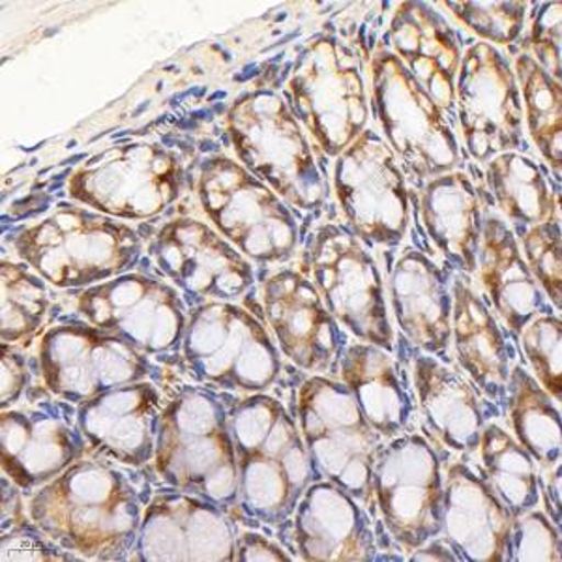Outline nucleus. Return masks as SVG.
<instances>
[{"mask_svg":"<svg viewBox=\"0 0 562 562\" xmlns=\"http://www.w3.org/2000/svg\"><path fill=\"white\" fill-rule=\"evenodd\" d=\"M128 471L87 452L29 493L26 516L81 561H130L148 501Z\"/></svg>","mask_w":562,"mask_h":562,"instance_id":"nucleus-1","label":"nucleus"},{"mask_svg":"<svg viewBox=\"0 0 562 562\" xmlns=\"http://www.w3.org/2000/svg\"><path fill=\"white\" fill-rule=\"evenodd\" d=\"M229 429L238 465L235 518L278 527L317 479L293 411L270 392L233 396Z\"/></svg>","mask_w":562,"mask_h":562,"instance_id":"nucleus-2","label":"nucleus"},{"mask_svg":"<svg viewBox=\"0 0 562 562\" xmlns=\"http://www.w3.org/2000/svg\"><path fill=\"white\" fill-rule=\"evenodd\" d=\"M145 244L126 222L77 203H60L12 238L13 259L68 293L132 272Z\"/></svg>","mask_w":562,"mask_h":562,"instance_id":"nucleus-3","label":"nucleus"},{"mask_svg":"<svg viewBox=\"0 0 562 562\" xmlns=\"http://www.w3.org/2000/svg\"><path fill=\"white\" fill-rule=\"evenodd\" d=\"M231 397L195 383L175 389L161 413L153 465L164 486L235 512L238 465Z\"/></svg>","mask_w":562,"mask_h":562,"instance_id":"nucleus-4","label":"nucleus"},{"mask_svg":"<svg viewBox=\"0 0 562 562\" xmlns=\"http://www.w3.org/2000/svg\"><path fill=\"white\" fill-rule=\"evenodd\" d=\"M225 130L235 160L293 211L317 214L330 203L325 164L280 92L256 89L240 94L227 109Z\"/></svg>","mask_w":562,"mask_h":562,"instance_id":"nucleus-5","label":"nucleus"},{"mask_svg":"<svg viewBox=\"0 0 562 562\" xmlns=\"http://www.w3.org/2000/svg\"><path fill=\"white\" fill-rule=\"evenodd\" d=\"M193 192L209 224L248 261L278 269L296 261L302 237L299 212L227 154L201 161Z\"/></svg>","mask_w":562,"mask_h":562,"instance_id":"nucleus-6","label":"nucleus"},{"mask_svg":"<svg viewBox=\"0 0 562 562\" xmlns=\"http://www.w3.org/2000/svg\"><path fill=\"white\" fill-rule=\"evenodd\" d=\"M281 97L306 130L323 164H333L370 128V89L362 58L333 34H317L307 42Z\"/></svg>","mask_w":562,"mask_h":562,"instance_id":"nucleus-7","label":"nucleus"},{"mask_svg":"<svg viewBox=\"0 0 562 562\" xmlns=\"http://www.w3.org/2000/svg\"><path fill=\"white\" fill-rule=\"evenodd\" d=\"M184 154L160 140H124L92 154L74 169L66 192L121 222H150L171 211L193 188Z\"/></svg>","mask_w":562,"mask_h":562,"instance_id":"nucleus-8","label":"nucleus"},{"mask_svg":"<svg viewBox=\"0 0 562 562\" xmlns=\"http://www.w3.org/2000/svg\"><path fill=\"white\" fill-rule=\"evenodd\" d=\"M272 334L243 302L190 307L180 364L193 383L233 396L270 392L283 375Z\"/></svg>","mask_w":562,"mask_h":562,"instance_id":"nucleus-9","label":"nucleus"},{"mask_svg":"<svg viewBox=\"0 0 562 562\" xmlns=\"http://www.w3.org/2000/svg\"><path fill=\"white\" fill-rule=\"evenodd\" d=\"M370 105L379 134L396 154L411 184L463 167L458 122L448 116L386 45L370 58Z\"/></svg>","mask_w":562,"mask_h":562,"instance_id":"nucleus-10","label":"nucleus"},{"mask_svg":"<svg viewBox=\"0 0 562 562\" xmlns=\"http://www.w3.org/2000/svg\"><path fill=\"white\" fill-rule=\"evenodd\" d=\"M296 269L312 280L328 312L357 341L396 351L378 257L344 222H323L302 243Z\"/></svg>","mask_w":562,"mask_h":562,"instance_id":"nucleus-11","label":"nucleus"},{"mask_svg":"<svg viewBox=\"0 0 562 562\" xmlns=\"http://www.w3.org/2000/svg\"><path fill=\"white\" fill-rule=\"evenodd\" d=\"M293 415L317 479L373 508L371 469L384 439L339 379L307 375L294 392Z\"/></svg>","mask_w":562,"mask_h":562,"instance_id":"nucleus-12","label":"nucleus"},{"mask_svg":"<svg viewBox=\"0 0 562 562\" xmlns=\"http://www.w3.org/2000/svg\"><path fill=\"white\" fill-rule=\"evenodd\" d=\"M330 188L360 243L371 251L403 246L413 224L409 180L378 128H366L334 158Z\"/></svg>","mask_w":562,"mask_h":562,"instance_id":"nucleus-13","label":"nucleus"},{"mask_svg":"<svg viewBox=\"0 0 562 562\" xmlns=\"http://www.w3.org/2000/svg\"><path fill=\"white\" fill-rule=\"evenodd\" d=\"M441 450L420 431L384 442L371 469V498L397 551L411 553L442 527Z\"/></svg>","mask_w":562,"mask_h":562,"instance_id":"nucleus-14","label":"nucleus"},{"mask_svg":"<svg viewBox=\"0 0 562 562\" xmlns=\"http://www.w3.org/2000/svg\"><path fill=\"white\" fill-rule=\"evenodd\" d=\"M70 294L77 321L116 336L156 362L180 360L190 306L160 276L132 270Z\"/></svg>","mask_w":562,"mask_h":562,"instance_id":"nucleus-15","label":"nucleus"},{"mask_svg":"<svg viewBox=\"0 0 562 562\" xmlns=\"http://www.w3.org/2000/svg\"><path fill=\"white\" fill-rule=\"evenodd\" d=\"M34 364L45 394L76 407L108 390L156 381L161 373L156 360L83 321L47 326L36 339Z\"/></svg>","mask_w":562,"mask_h":562,"instance_id":"nucleus-16","label":"nucleus"},{"mask_svg":"<svg viewBox=\"0 0 562 562\" xmlns=\"http://www.w3.org/2000/svg\"><path fill=\"white\" fill-rule=\"evenodd\" d=\"M145 256L154 274L179 289L188 306L244 302L257 285L256 265L198 216H173L150 233Z\"/></svg>","mask_w":562,"mask_h":562,"instance_id":"nucleus-17","label":"nucleus"},{"mask_svg":"<svg viewBox=\"0 0 562 562\" xmlns=\"http://www.w3.org/2000/svg\"><path fill=\"white\" fill-rule=\"evenodd\" d=\"M454 113L465 158L486 164L497 154L525 153L524 108L518 79L505 53L473 42L461 57Z\"/></svg>","mask_w":562,"mask_h":562,"instance_id":"nucleus-18","label":"nucleus"},{"mask_svg":"<svg viewBox=\"0 0 562 562\" xmlns=\"http://www.w3.org/2000/svg\"><path fill=\"white\" fill-rule=\"evenodd\" d=\"M259 306L281 357L307 375L334 378L349 334L328 312L312 280L296 267L267 269L257 281Z\"/></svg>","mask_w":562,"mask_h":562,"instance_id":"nucleus-19","label":"nucleus"},{"mask_svg":"<svg viewBox=\"0 0 562 562\" xmlns=\"http://www.w3.org/2000/svg\"><path fill=\"white\" fill-rule=\"evenodd\" d=\"M237 518L206 498L167 487L148 498L130 561H237Z\"/></svg>","mask_w":562,"mask_h":562,"instance_id":"nucleus-20","label":"nucleus"},{"mask_svg":"<svg viewBox=\"0 0 562 562\" xmlns=\"http://www.w3.org/2000/svg\"><path fill=\"white\" fill-rule=\"evenodd\" d=\"M65 402H33L2 411L0 450L2 476L20 492L33 493L65 473L87 454L76 413H63Z\"/></svg>","mask_w":562,"mask_h":562,"instance_id":"nucleus-21","label":"nucleus"},{"mask_svg":"<svg viewBox=\"0 0 562 562\" xmlns=\"http://www.w3.org/2000/svg\"><path fill=\"white\" fill-rule=\"evenodd\" d=\"M281 527L299 561L370 562L381 553L370 508L328 480H314Z\"/></svg>","mask_w":562,"mask_h":562,"instance_id":"nucleus-22","label":"nucleus"},{"mask_svg":"<svg viewBox=\"0 0 562 562\" xmlns=\"http://www.w3.org/2000/svg\"><path fill=\"white\" fill-rule=\"evenodd\" d=\"M386 274L390 317L416 351L452 352V272L418 246H400Z\"/></svg>","mask_w":562,"mask_h":562,"instance_id":"nucleus-23","label":"nucleus"},{"mask_svg":"<svg viewBox=\"0 0 562 562\" xmlns=\"http://www.w3.org/2000/svg\"><path fill=\"white\" fill-rule=\"evenodd\" d=\"M167 397L156 381H140L77 405L87 452L128 469L150 465Z\"/></svg>","mask_w":562,"mask_h":562,"instance_id":"nucleus-24","label":"nucleus"},{"mask_svg":"<svg viewBox=\"0 0 562 562\" xmlns=\"http://www.w3.org/2000/svg\"><path fill=\"white\" fill-rule=\"evenodd\" d=\"M418 424L439 450L463 460L473 458L480 435L495 405L480 394L473 381L448 360L416 351L411 358Z\"/></svg>","mask_w":562,"mask_h":562,"instance_id":"nucleus-25","label":"nucleus"},{"mask_svg":"<svg viewBox=\"0 0 562 562\" xmlns=\"http://www.w3.org/2000/svg\"><path fill=\"white\" fill-rule=\"evenodd\" d=\"M510 510L487 486L469 458L442 471V527L460 561L510 562Z\"/></svg>","mask_w":562,"mask_h":562,"instance_id":"nucleus-26","label":"nucleus"},{"mask_svg":"<svg viewBox=\"0 0 562 562\" xmlns=\"http://www.w3.org/2000/svg\"><path fill=\"white\" fill-rule=\"evenodd\" d=\"M424 237L448 270L473 278L476 272L486 193L463 167L439 175L411 192Z\"/></svg>","mask_w":562,"mask_h":562,"instance_id":"nucleus-27","label":"nucleus"},{"mask_svg":"<svg viewBox=\"0 0 562 562\" xmlns=\"http://www.w3.org/2000/svg\"><path fill=\"white\" fill-rule=\"evenodd\" d=\"M386 47L416 83L456 121V79L463 57L460 31L428 2H402L390 18Z\"/></svg>","mask_w":562,"mask_h":562,"instance_id":"nucleus-28","label":"nucleus"},{"mask_svg":"<svg viewBox=\"0 0 562 562\" xmlns=\"http://www.w3.org/2000/svg\"><path fill=\"white\" fill-rule=\"evenodd\" d=\"M473 280L501 326L514 338L537 315L557 312L525 262L516 233L495 211L484 214Z\"/></svg>","mask_w":562,"mask_h":562,"instance_id":"nucleus-29","label":"nucleus"},{"mask_svg":"<svg viewBox=\"0 0 562 562\" xmlns=\"http://www.w3.org/2000/svg\"><path fill=\"white\" fill-rule=\"evenodd\" d=\"M452 355L480 394L503 407L514 355L473 278L461 272L452 274Z\"/></svg>","mask_w":562,"mask_h":562,"instance_id":"nucleus-30","label":"nucleus"},{"mask_svg":"<svg viewBox=\"0 0 562 562\" xmlns=\"http://www.w3.org/2000/svg\"><path fill=\"white\" fill-rule=\"evenodd\" d=\"M334 378L351 390L362 415L384 441L413 431L418 422L415 390L409 371L400 368L394 352L352 341L339 358Z\"/></svg>","mask_w":562,"mask_h":562,"instance_id":"nucleus-31","label":"nucleus"},{"mask_svg":"<svg viewBox=\"0 0 562 562\" xmlns=\"http://www.w3.org/2000/svg\"><path fill=\"white\" fill-rule=\"evenodd\" d=\"M484 193L516 237L532 225L561 220L559 182L529 154H497L484 164Z\"/></svg>","mask_w":562,"mask_h":562,"instance_id":"nucleus-32","label":"nucleus"},{"mask_svg":"<svg viewBox=\"0 0 562 562\" xmlns=\"http://www.w3.org/2000/svg\"><path fill=\"white\" fill-rule=\"evenodd\" d=\"M503 409L510 434L537 461L540 473L561 463V403L524 364L512 366Z\"/></svg>","mask_w":562,"mask_h":562,"instance_id":"nucleus-33","label":"nucleus"},{"mask_svg":"<svg viewBox=\"0 0 562 562\" xmlns=\"http://www.w3.org/2000/svg\"><path fill=\"white\" fill-rule=\"evenodd\" d=\"M476 471L514 518L540 506L542 473L510 429L487 420L473 454Z\"/></svg>","mask_w":562,"mask_h":562,"instance_id":"nucleus-34","label":"nucleus"},{"mask_svg":"<svg viewBox=\"0 0 562 562\" xmlns=\"http://www.w3.org/2000/svg\"><path fill=\"white\" fill-rule=\"evenodd\" d=\"M512 68L518 79L525 135H529L553 179L561 182L562 85L525 53H514Z\"/></svg>","mask_w":562,"mask_h":562,"instance_id":"nucleus-35","label":"nucleus"},{"mask_svg":"<svg viewBox=\"0 0 562 562\" xmlns=\"http://www.w3.org/2000/svg\"><path fill=\"white\" fill-rule=\"evenodd\" d=\"M2 346L25 349L52 312L49 283L18 259H2Z\"/></svg>","mask_w":562,"mask_h":562,"instance_id":"nucleus-36","label":"nucleus"},{"mask_svg":"<svg viewBox=\"0 0 562 562\" xmlns=\"http://www.w3.org/2000/svg\"><path fill=\"white\" fill-rule=\"evenodd\" d=\"M463 29L493 47L518 44L527 23V2H439Z\"/></svg>","mask_w":562,"mask_h":562,"instance_id":"nucleus-37","label":"nucleus"},{"mask_svg":"<svg viewBox=\"0 0 562 562\" xmlns=\"http://www.w3.org/2000/svg\"><path fill=\"white\" fill-rule=\"evenodd\" d=\"M527 370L557 403L562 400V319L559 312L540 314L519 333Z\"/></svg>","mask_w":562,"mask_h":562,"instance_id":"nucleus-38","label":"nucleus"},{"mask_svg":"<svg viewBox=\"0 0 562 562\" xmlns=\"http://www.w3.org/2000/svg\"><path fill=\"white\" fill-rule=\"evenodd\" d=\"M521 254L546 299L561 314L562 240L561 220L532 225L518 235Z\"/></svg>","mask_w":562,"mask_h":562,"instance_id":"nucleus-39","label":"nucleus"},{"mask_svg":"<svg viewBox=\"0 0 562 562\" xmlns=\"http://www.w3.org/2000/svg\"><path fill=\"white\" fill-rule=\"evenodd\" d=\"M527 23L518 52L529 55L543 71L561 83L562 77V4L537 2L530 4Z\"/></svg>","mask_w":562,"mask_h":562,"instance_id":"nucleus-40","label":"nucleus"},{"mask_svg":"<svg viewBox=\"0 0 562 562\" xmlns=\"http://www.w3.org/2000/svg\"><path fill=\"white\" fill-rule=\"evenodd\" d=\"M561 551L559 525L538 506L512 521L510 562H561Z\"/></svg>","mask_w":562,"mask_h":562,"instance_id":"nucleus-41","label":"nucleus"},{"mask_svg":"<svg viewBox=\"0 0 562 562\" xmlns=\"http://www.w3.org/2000/svg\"><path fill=\"white\" fill-rule=\"evenodd\" d=\"M29 516L21 519L20 527L2 537V561H79L76 555L58 548L44 532L33 524V530H26Z\"/></svg>","mask_w":562,"mask_h":562,"instance_id":"nucleus-42","label":"nucleus"},{"mask_svg":"<svg viewBox=\"0 0 562 562\" xmlns=\"http://www.w3.org/2000/svg\"><path fill=\"white\" fill-rule=\"evenodd\" d=\"M34 375L38 378V371L34 362L25 357L23 349L2 346V411L12 409L21 405L26 390L33 386Z\"/></svg>","mask_w":562,"mask_h":562,"instance_id":"nucleus-43","label":"nucleus"},{"mask_svg":"<svg viewBox=\"0 0 562 562\" xmlns=\"http://www.w3.org/2000/svg\"><path fill=\"white\" fill-rule=\"evenodd\" d=\"M296 561L293 553H289L285 546L276 542L272 538L257 532V530H243L237 537V561Z\"/></svg>","mask_w":562,"mask_h":562,"instance_id":"nucleus-44","label":"nucleus"},{"mask_svg":"<svg viewBox=\"0 0 562 562\" xmlns=\"http://www.w3.org/2000/svg\"><path fill=\"white\" fill-rule=\"evenodd\" d=\"M407 559L409 561H460L442 537L434 538L415 551H411Z\"/></svg>","mask_w":562,"mask_h":562,"instance_id":"nucleus-45","label":"nucleus"}]
</instances>
